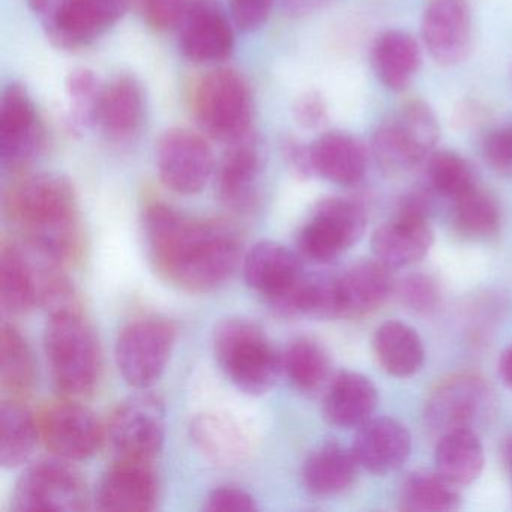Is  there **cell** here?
Listing matches in <instances>:
<instances>
[{
    "mask_svg": "<svg viewBox=\"0 0 512 512\" xmlns=\"http://www.w3.org/2000/svg\"><path fill=\"white\" fill-rule=\"evenodd\" d=\"M158 502V481L152 463L116 460L98 481L95 508L100 511H152Z\"/></svg>",
    "mask_w": 512,
    "mask_h": 512,
    "instance_id": "ac0fdd59",
    "label": "cell"
},
{
    "mask_svg": "<svg viewBox=\"0 0 512 512\" xmlns=\"http://www.w3.org/2000/svg\"><path fill=\"white\" fill-rule=\"evenodd\" d=\"M352 451L359 466L374 475H388L406 463L412 437L397 419L371 418L358 427Z\"/></svg>",
    "mask_w": 512,
    "mask_h": 512,
    "instance_id": "ffe728a7",
    "label": "cell"
},
{
    "mask_svg": "<svg viewBox=\"0 0 512 512\" xmlns=\"http://www.w3.org/2000/svg\"><path fill=\"white\" fill-rule=\"evenodd\" d=\"M427 173L433 190L452 200L476 185L469 164L454 152H433L427 160Z\"/></svg>",
    "mask_w": 512,
    "mask_h": 512,
    "instance_id": "f35d334b",
    "label": "cell"
},
{
    "mask_svg": "<svg viewBox=\"0 0 512 512\" xmlns=\"http://www.w3.org/2000/svg\"><path fill=\"white\" fill-rule=\"evenodd\" d=\"M37 419L40 439L62 460H86L106 442V431L94 412L71 398L49 404Z\"/></svg>",
    "mask_w": 512,
    "mask_h": 512,
    "instance_id": "7c38bea8",
    "label": "cell"
},
{
    "mask_svg": "<svg viewBox=\"0 0 512 512\" xmlns=\"http://www.w3.org/2000/svg\"><path fill=\"white\" fill-rule=\"evenodd\" d=\"M293 116L305 130H317L328 121V107L319 92H307L296 101Z\"/></svg>",
    "mask_w": 512,
    "mask_h": 512,
    "instance_id": "bcb514c9",
    "label": "cell"
},
{
    "mask_svg": "<svg viewBox=\"0 0 512 512\" xmlns=\"http://www.w3.org/2000/svg\"><path fill=\"white\" fill-rule=\"evenodd\" d=\"M436 470L458 487L472 484L485 464L484 448L478 433L455 430L442 434L436 446Z\"/></svg>",
    "mask_w": 512,
    "mask_h": 512,
    "instance_id": "4dcf8cb0",
    "label": "cell"
},
{
    "mask_svg": "<svg viewBox=\"0 0 512 512\" xmlns=\"http://www.w3.org/2000/svg\"><path fill=\"white\" fill-rule=\"evenodd\" d=\"M373 154L380 169L389 176L404 175L422 164L415 157V152L410 151V146L404 142L392 119L374 134Z\"/></svg>",
    "mask_w": 512,
    "mask_h": 512,
    "instance_id": "ab89813d",
    "label": "cell"
},
{
    "mask_svg": "<svg viewBox=\"0 0 512 512\" xmlns=\"http://www.w3.org/2000/svg\"><path fill=\"white\" fill-rule=\"evenodd\" d=\"M40 439L38 419L19 400L8 398L0 407V464L14 469L28 460Z\"/></svg>",
    "mask_w": 512,
    "mask_h": 512,
    "instance_id": "1f68e13d",
    "label": "cell"
},
{
    "mask_svg": "<svg viewBox=\"0 0 512 512\" xmlns=\"http://www.w3.org/2000/svg\"><path fill=\"white\" fill-rule=\"evenodd\" d=\"M358 467L352 448L328 440L314 448L305 458L302 479L307 490L314 496H335L353 484Z\"/></svg>",
    "mask_w": 512,
    "mask_h": 512,
    "instance_id": "484cf974",
    "label": "cell"
},
{
    "mask_svg": "<svg viewBox=\"0 0 512 512\" xmlns=\"http://www.w3.org/2000/svg\"><path fill=\"white\" fill-rule=\"evenodd\" d=\"M179 32V49L191 62H221L232 55L233 29L214 0H197Z\"/></svg>",
    "mask_w": 512,
    "mask_h": 512,
    "instance_id": "d6986e66",
    "label": "cell"
},
{
    "mask_svg": "<svg viewBox=\"0 0 512 512\" xmlns=\"http://www.w3.org/2000/svg\"><path fill=\"white\" fill-rule=\"evenodd\" d=\"M197 0H134L137 11L155 31L179 29Z\"/></svg>",
    "mask_w": 512,
    "mask_h": 512,
    "instance_id": "60d3db41",
    "label": "cell"
},
{
    "mask_svg": "<svg viewBox=\"0 0 512 512\" xmlns=\"http://www.w3.org/2000/svg\"><path fill=\"white\" fill-rule=\"evenodd\" d=\"M274 5L275 0H229L230 17L241 31H256L265 25Z\"/></svg>",
    "mask_w": 512,
    "mask_h": 512,
    "instance_id": "ee69618b",
    "label": "cell"
},
{
    "mask_svg": "<svg viewBox=\"0 0 512 512\" xmlns=\"http://www.w3.org/2000/svg\"><path fill=\"white\" fill-rule=\"evenodd\" d=\"M392 269L379 260H361L337 275L340 319H358L385 304L394 292Z\"/></svg>",
    "mask_w": 512,
    "mask_h": 512,
    "instance_id": "44dd1931",
    "label": "cell"
},
{
    "mask_svg": "<svg viewBox=\"0 0 512 512\" xmlns=\"http://www.w3.org/2000/svg\"><path fill=\"white\" fill-rule=\"evenodd\" d=\"M190 436L200 454L212 463H238L250 448L247 433L241 425L221 413H203L190 425Z\"/></svg>",
    "mask_w": 512,
    "mask_h": 512,
    "instance_id": "83f0119b",
    "label": "cell"
},
{
    "mask_svg": "<svg viewBox=\"0 0 512 512\" xmlns=\"http://www.w3.org/2000/svg\"><path fill=\"white\" fill-rule=\"evenodd\" d=\"M454 220L464 235L490 238L500 227V209L496 200L481 188H470L454 200Z\"/></svg>",
    "mask_w": 512,
    "mask_h": 512,
    "instance_id": "8d00e7d4",
    "label": "cell"
},
{
    "mask_svg": "<svg viewBox=\"0 0 512 512\" xmlns=\"http://www.w3.org/2000/svg\"><path fill=\"white\" fill-rule=\"evenodd\" d=\"M302 257L274 241L257 242L244 257L245 281L272 308L283 301L304 277Z\"/></svg>",
    "mask_w": 512,
    "mask_h": 512,
    "instance_id": "e0dca14e",
    "label": "cell"
},
{
    "mask_svg": "<svg viewBox=\"0 0 512 512\" xmlns=\"http://www.w3.org/2000/svg\"><path fill=\"white\" fill-rule=\"evenodd\" d=\"M485 161L502 175H512V127L497 128L482 143Z\"/></svg>",
    "mask_w": 512,
    "mask_h": 512,
    "instance_id": "7bdbcfd3",
    "label": "cell"
},
{
    "mask_svg": "<svg viewBox=\"0 0 512 512\" xmlns=\"http://www.w3.org/2000/svg\"><path fill=\"white\" fill-rule=\"evenodd\" d=\"M203 509L208 512H253L259 509L253 494L238 487L214 488L205 499Z\"/></svg>",
    "mask_w": 512,
    "mask_h": 512,
    "instance_id": "f6af8a7d",
    "label": "cell"
},
{
    "mask_svg": "<svg viewBox=\"0 0 512 512\" xmlns=\"http://www.w3.org/2000/svg\"><path fill=\"white\" fill-rule=\"evenodd\" d=\"M373 350L383 371L394 377L413 376L424 364L421 337L415 329L398 320H389L376 329Z\"/></svg>",
    "mask_w": 512,
    "mask_h": 512,
    "instance_id": "f1b7e54d",
    "label": "cell"
},
{
    "mask_svg": "<svg viewBox=\"0 0 512 512\" xmlns=\"http://www.w3.org/2000/svg\"><path fill=\"white\" fill-rule=\"evenodd\" d=\"M502 458L503 463H505L506 467H508V469L512 472V436H509L508 439L503 442Z\"/></svg>",
    "mask_w": 512,
    "mask_h": 512,
    "instance_id": "f907efd6",
    "label": "cell"
},
{
    "mask_svg": "<svg viewBox=\"0 0 512 512\" xmlns=\"http://www.w3.org/2000/svg\"><path fill=\"white\" fill-rule=\"evenodd\" d=\"M395 293L401 304L415 313H431L440 304L439 286L430 275H409L395 286Z\"/></svg>",
    "mask_w": 512,
    "mask_h": 512,
    "instance_id": "b9f144b4",
    "label": "cell"
},
{
    "mask_svg": "<svg viewBox=\"0 0 512 512\" xmlns=\"http://www.w3.org/2000/svg\"><path fill=\"white\" fill-rule=\"evenodd\" d=\"M374 71L391 91H404L421 64V52L412 35L401 31L383 32L371 53Z\"/></svg>",
    "mask_w": 512,
    "mask_h": 512,
    "instance_id": "f546056e",
    "label": "cell"
},
{
    "mask_svg": "<svg viewBox=\"0 0 512 512\" xmlns=\"http://www.w3.org/2000/svg\"><path fill=\"white\" fill-rule=\"evenodd\" d=\"M283 155L293 172L298 173L299 176L308 178L314 175L311 145L307 146L298 139L287 137L286 142L283 143Z\"/></svg>",
    "mask_w": 512,
    "mask_h": 512,
    "instance_id": "7dc6e473",
    "label": "cell"
},
{
    "mask_svg": "<svg viewBox=\"0 0 512 512\" xmlns=\"http://www.w3.org/2000/svg\"><path fill=\"white\" fill-rule=\"evenodd\" d=\"M143 230L158 274L187 292L223 286L241 260V238L224 221L196 220L157 202L146 206Z\"/></svg>",
    "mask_w": 512,
    "mask_h": 512,
    "instance_id": "6da1fadb",
    "label": "cell"
},
{
    "mask_svg": "<svg viewBox=\"0 0 512 512\" xmlns=\"http://www.w3.org/2000/svg\"><path fill=\"white\" fill-rule=\"evenodd\" d=\"M89 493L80 473L67 460H41L20 476L11 508L19 512L83 511Z\"/></svg>",
    "mask_w": 512,
    "mask_h": 512,
    "instance_id": "9c48e42d",
    "label": "cell"
},
{
    "mask_svg": "<svg viewBox=\"0 0 512 512\" xmlns=\"http://www.w3.org/2000/svg\"><path fill=\"white\" fill-rule=\"evenodd\" d=\"M5 217L22 242L65 266L83 251V232L73 185L52 173L29 176L8 190Z\"/></svg>",
    "mask_w": 512,
    "mask_h": 512,
    "instance_id": "7a4b0ae2",
    "label": "cell"
},
{
    "mask_svg": "<svg viewBox=\"0 0 512 512\" xmlns=\"http://www.w3.org/2000/svg\"><path fill=\"white\" fill-rule=\"evenodd\" d=\"M104 431L116 460L152 463L166 437L163 404L152 395L130 398L116 407Z\"/></svg>",
    "mask_w": 512,
    "mask_h": 512,
    "instance_id": "30bf717a",
    "label": "cell"
},
{
    "mask_svg": "<svg viewBox=\"0 0 512 512\" xmlns=\"http://www.w3.org/2000/svg\"><path fill=\"white\" fill-rule=\"evenodd\" d=\"M0 302L7 313H28L38 304L34 256L25 244L4 242L0 250Z\"/></svg>",
    "mask_w": 512,
    "mask_h": 512,
    "instance_id": "4316f807",
    "label": "cell"
},
{
    "mask_svg": "<svg viewBox=\"0 0 512 512\" xmlns=\"http://www.w3.org/2000/svg\"><path fill=\"white\" fill-rule=\"evenodd\" d=\"M46 142L43 124L28 91L19 83L5 89L0 103V158L11 172L28 167Z\"/></svg>",
    "mask_w": 512,
    "mask_h": 512,
    "instance_id": "9a60e30c",
    "label": "cell"
},
{
    "mask_svg": "<svg viewBox=\"0 0 512 512\" xmlns=\"http://www.w3.org/2000/svg\"><path fill=\"white\" fill-rule=\"evenodd\" d=\"M260 155L250 140L233 143L217 170V191L221 202L244 211L256 202L260 176Z\"/></svg>",
    "mask_w": 512,
    "mask_h": 512,
    "instance_id": "d4e9b609",
    "label": "cell"
},
{
    "mask_svg": "<svg viewBox=\"0 0 512 512\" xmlns=\"http://www.w3.org/2000/svg\"><path fill=\"white\" fill-rule=\"evenodd\" d=\"M145 92L131 76H119L104 86L98 106L97 125L113 143H127L145 122Z\"/></svg>",
    "mask_w": 512,
    "mask_h": 512,
    "instance_id": "7402d4cb",
    "label": "cell"
},
{
    "mask_svg": "<svg viewBox=\"0 0 512 512\" xmlns=\"http://www.w3.org/2000/svg\"><path fill=\"white\" fill-rule=\"evenodd\" d=\"M499 374L503 383L512 389V344H509L499 359Z\"/></svg>",
    "mask_w": 512,
    "mask_h": 512,
    "instance_id": "681fc988",
    "label": "cell"
},
{
    "mask_svg": "<svg viewBox=\"0 0 512 512\" xmlns=\"http://www.w3.org/2000/svg\"><path fill=\"white\" fill-rule=\"evenodd\" d=\"M331 2L332 0H281V5L284 13L289 16L302 17L316 13Z\"/></svg>",
    "mask_w": 512,
    "mask_h": 512,
    "instance_id": "c3c4849f",
    "label": "cell"
},
{
    "mask_svg": "<svg viewBox=\"0 0 512 512\" xmlns=\"http://www.w3.org/2000/svg\"><path fill=\"white\" fill-rule=\"evenodd\" d=\"M430 200L424 191H413L401 200L394 220L383 223L371 235L374 259L389 269L407 268L427 256L434 244L428 224Z\"/></svg>",
    "mask_w": 512,
    "mask_h": 512,
    "instance_id": "ba28073f",
    "label": "cell"
},
{
    "mask_svg": "<svg viewBox=\"0 0 512 512\" xmlns=\"http://www.w3.org/2000/svg\"><path fill=\"white\" fill-rule=\"evenodd\" d=\"M314 175L332 184H358L367 170V151L355 137L344 133H328L311 145Z\"/></svg>",
    "mask_w": 512,
    "mask_h": 512,
    "instance_id": "cb8c5ba5",
    "label": "cell"
},
{
    "mask_svg": "<svg viewBox=\"0 0 512 512\" xmlns=\"http://www.w3.org/2000/svg\"><path fill=\"white\" fill-rule=\"evenodd\" d=\"M161 182L182 196L200 193L214 172V154L205 137L188 128H172L157 145Z\"/></svg>",
    "mask_w": 512,
    "mask_h": 512,
    "instance_id": "4fadbf2b",
    "label": "cell"
},
{
    "mask_svg": "<svg viewBox=\"0 0 512 512\" xmlns=\"http://www.w3.org/2000/svg\"><path fill=\"white\" fill-rule=\"evenodd\" d=\"M44 350L56 389L64 398L91 394L101 376V350L80 311L49 316L44 331Z\"/></svg>",
    "mask_w": 512,
    "mask_h": 512,
    "instance_id": "3957f363",
    "label": "cell"
},
{
    "mask_svg": "<svg viewBox=\"0 0 512 512\" xmlns=\"http://www.w3.org/2000/svg\"><path fill=\"white\" fill-rule=\"evenodd\" d=\"M496 412V395L476 374H457L440 382L425 403V421L440 436L449 431L478 433Z\"/></svg>",
    "mask_w": 512,
    "mask_h": 512,
    "instance_id": "8992f818",
    "label": "cell"
},
{
    "mask_svg": "<svg viewBox=\"0 0 512 512\" xmlns=\"http://www.w3.org/2000/svg\"><path fill=\"white\" fill-rule=\"evenodd\" d=\"M193 104L200 127L212 139L233 145L250 137L253 97L238 71L220 68L206 74L197 85Z\"/></svg>",
    "mask_w": 512,
    "mask_h": 512,
    "instance_id": "5b68a950",
    "label": "cell"
},
{
    "mask_svg": "<svg viewBox=\"0 0 512 512\" xmlns=\"http://www.w3.org/2000/svg\"><path fill=\"white\" fill-rule=\"evenodd\" d=\"M379 404L374 383L356 371H340L329 383L323 400V416L340 428H358L371 419Z\"/></svg>",
    "mask_w": 512,
    "mask_h": 512,
    "instance_id": "603a6c76",
    "label": "cell"
},
{
    "mask_svg": "<svg viewBox=\"0 0 512 512\" xmlns=\"http://www.w3.org/2000/svg\"><path fill=\"white\" fill-rule=\"evenodd\" d=\"M175 326L161 319L130 323L116 341V364L128 385L146 389L166 370L175 346Z\"/></svg>",
    "mask_w": 512,
    "mask_h": 512,
    "instance_id": "8fae6325",
    "label": "cell"
},
{
    "mask_svg": "<svg viewBox=\"0 0 512 512\" xmlns=\"http://www.w3.org/2000/svg\"><path fill=\"white\" fill-rule=\"evenodd\" d=\"M35 367L31 349L16 326L2 325L0 334V385L10 398H22L34 385Z\"/></svg>",
    "mask_w": 512,
    "mask_h": 512,
    "instance_id": "836d02e7",
    "label": "cell"
},
{
    "mask_svg": "<svg viewBox=\"0 0 512 512\" xmlns=\"http://www.w3.org/2000/svg\"><path fill=\"white\" fill-rule=\"evenodd\" d=\"M367 227L361 203L343 197L320 200L299 230L296 245L302 259L329 263L359 242Z\"/></svg>",
    "mask_w": 512,
    "mask_h": 512,
    "instance_id": "52a82bcc",
    "label": "cell"
},
{
    "mask_svg": "<svg viewBox=\"0 0 512 512\" xmlns=\"http://www.w3.org/2000/svg\"><path fill=\"white\" fill-rule=\"evenodd\" d=\"M392 122L416 157L422 163L427 161L439 142V124L433 110L424 101L412 100L401 107Z\"/></svg>",
    "mask_w": 512,
    "mask_h": 512,
    "instance_id": "d590c367",
    "label": "cell"
},
{
    "mask_svg": "<svg viewBox=\"0 0 512 512\" xmlns=\"http://www.w3.org/2000/svg\"><path fill=\"white\" fill-rule=\"evenodd\" d=\"M421 32L437 64H461L472 44V17L466 0H430L422 16Z\"/></svg>",
    "mask_w": 512,
    "mask_h": 512,
    "instance_id": "2e32d148",
    "label": "cell"
},
{
    "mask_svg": "<svg viewBox=\"0 0 512 512\" xmlns=\"http://www.w3.org/2000/svg\"><path fill=\"white\" fill-rule=\"evenodd\" d=\"M65 89L71 103V128L80 131L97 125L98 106L104 89L97 74L86 68L71 71Z\"/></svg>",
    "mask_w": 512,
    "mask_h": 512,
    "instance_id": "74e56055",
    "label": "cell"
},
{
    "mask_svg": "<svg viewBox=\"0 0 512 512\" xmlns=\"http://www.w3.org/2000/svg\"><path fill=\"white\" fill-rule=\"evenodd\" d=\"M461 505L458 485L439 472H415L404 479L400 508L410 512H451Z\"/></svg>",
    "mask_w": 512,
    "mask_h": 512,
    "instance_id": "d6a6232c",
    "label": "cell"
},
{
    "mask_svg": "<svg viewBox=\"0 0 512 512\" xmlns=\"http://www.w3.org/2000/svg\"><path fill=\"white\" fill-rule=\"evenodd\" d=\"M214 353L227 379L248 395L271 391L283 371V355L250 320L226 319L214 331Z\"/></svg>",
    "mask_w": 512,
    "mask_h": 512,
    "instance_id": "277c9868",
    "label": "cell"
},
{
    "mask_svg": "<svg viewBox=\"0 0 512 512\" xmlns=\"http://www.w3.org/2000/svg\"><path fill=\"white\" fill-rule=\"evenodd\" d=\"M127 8L128 0H58L41 20L56 47L77 50L106 34Z\"/></svg>",
    "mask_w": 512,
    "mask_h": 512,
    "instance_id": "5bb4252c",
    "label": "cell"
},
{
    "mask_svg": "<svg viewBox=\"0 0 512 512\" xmlns=\"http://www.w3.org/2000/svg\"><path fill=\"white\" fill-rule=\"evenodd\" d=\"M331 359L322 344L296 338L283 352V373L301 392H314L328 379Z\"/></svg>",
    "mask_w": 512,
    "mask_h": 512,
    "instance_id": "e575fe53",
    "label": "cell"
}]
</instances>
